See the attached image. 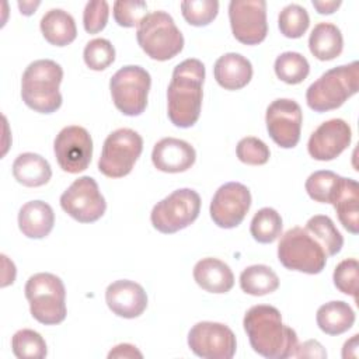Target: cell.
<instances>
[{"instance_id": "cell-1", "label": "cell", "mask_w": 359, "mask_h": 359, "mask_svg": "<svg viewBox=\"0 0 359 359\" xmlns=\"http://www.w3.org/2000/svg\"><path fill=\"white\" fill-rule=\"evenodd\" d=\"M251 348L266 359L294 358L299 339L296 331L283 324L280 311L269 304H257L247 310L243 320Z\"/></svg>"}, {"instance_id": "cell-2", "label": "cell", "mask_w": 359, "mask_h": 359, "mask_svg": "<svg viewBox=\"0 0 359 359\" xmlns=\"http://www.w3.org/2000/svg\"><path fill=\"white\" fill-rule=\"evenodd\" d=\"M205 66L199 59L189 57L178 63L167 90V114L178 128H191L201 115L203 97Z\"/></svg>"}, {"instance_id": "cell-3", "label": "cell", "mask_w": 359, "mask_h": 359, "mask_svg": "<svg viewBox=\"0 0 359 359\" xmlns=\"http://www.w3.org/2000/svg\"><path fill=\"white\" fill-rule=\"evenodd\" d=\"M63 69L50 59L31 62L22 73L21 98L27 107L41 114H52L62 105L59 86Z\"/></svg>"}, {"instance_id": "cell-4", "label": "cell", "mask_w": 359, "mask_h": 359, "mask_svg": "<svg viewBox=\"0 0 359 359\" xmlns=\"http://www.w3.org/2000/svg\"><path fill=\"white\" fill-rule=\"evenodd\" d=\"M359 88V62L341 65L323 73L306 91V102L316 112L339 108Z\"/></svg>"}, {"instance_id": "cell-5", "label": "cell", "mask_w": 359, "mask_h": 359, "mask_svg": "<svg viewBox=\"0 0 359 359\" xmlns=\"http://www.w3.org/2000/svg\"><path fill=\"white\" fill-rule=\"evenodd\" d=\"M136 39L143 52L154 60H170L184 48V36L174 18L163 11L154 10L139 22Z\"/></svg>"}, {"instance_id": "cell-6", "label": "cell", "mask_w": 359, "mask_h": 359, "mask_svg": "<svg viewBox=\"0 0 359 359\" xmlns=\"http://www.w3.org/2000/svg\"><path fill=\"white\" fill-rule=\"evenodd\" d=\"M25 297L29 303L31 316L41 324L56 325L65 321L66 289L62 279L49 272H39L28 278Z\"/></svg>"}, {"instance_id": "cell-7", "label": "cell", "mask_w": 359, "mask_h": 359, "mask_svg": "<svg viewBox=\"0 0 359 359\" xmlns=\"http://www.w3.org/2000/svg\"><path fill=\"white\" fill-rule=\"evenodd\" d=\"M327 257L321 244L299 226L289 229L278 244V259L290 271L309 275L320 273L325 268Z\"/></svg>"}, {"instance_id": "cell-8", "label": "cell", "mask_w": 359, "mask_h": 359, "mask_svg": "<svg viewBox=\"0 0 359 359\" xmlns=\"http://www.w3.org/2000/svg\"><path fill=\"white\" fill-rule=\"evenodd\" d=\"M199 212V194L191 188H181L153 206L150 220L160 233L172 234L192 224L198 219Z\"/></svg>"}, {"instance_id": "cell-9", "label": "cell", "mask_w": 359, "mask_h": 359, "mask_svg": "<svg viewBox=\"0 0 359 359\" xmlns=\"http://www.w3.org/2000/svg\"><path fill=\"white\" fill-rule=\"evenodd\" d=\"M143 150L142 136L129 128L111 132L102 144L98 170L105 177L121 178L128 175Z\"/></svg>"}, {"instance_id": "cell-10", "label": "cell", "mask_w": 359, "mask_h": 359, "mask_svg": "<svg viewBox=\"0 0 359 359\" xmlns=\"http://www.w3.org/2000/svg\"><path fill=\"white\" fill-rule=\"evenodd\" d=\"M150 86L151 77L146 69L136 65L121 67L109 80L114 105L123 115H140L147 107Z\"/></svg>"}, {"instance_id": "cell-11", "label": "cell", "mask_w": 359, "mask_h": 359, "mask_svg": "<svg viewBox=\"0 0 359 359\" xmlns=\"http://www.w3.org/2000/svg\"><path fill=\"white\" fill-rule=\"evenodd\" d=\"M60 206L74 220L93 223L104 216L107 202L100 192L97 181L84 175L74 180L60 195Z\"/></svg>"}, {"instance_id": "cell-12", "label": "cell", "mask_w": 359, "mask_h": 359, "mask_svg": "<svg viewBox=\"0 0 359 359\" xmlns=\"http://www.w3.org/2000/svg\"><path fill=\"white\" fill-rule=\"evenodd\" d=\"M188 346L203 359H231L237 349L234 332L222 323L199 321L188 332Z\"/></svg>"}, {"instance_id": "cell-13", "label": "cell", "mask_w": 359, "mask_h": 359, "mask_svg": "<svg viewBox=\"0 0 359 359\" xmlns=\"http://www.w3.org/2000/svg\"><path fill=\"white\" fill-rule=\"evenodd\" d=\"M229 20L234 38L244 45H257L266 38L265 0H231Z\"/></svg>"}, {"instance_id": "cell-14", "label": "cell", "mask_w": 359, "mask_h": 359, "mask_svg": "<svg viewBox=\"0 0 359 359\" xmlns=\"http://www.w3.org/2000/svg\"><path fill=\"white\" fill-rule=\"evenodd\" d=\"M53 151L63 171L79 174L88 167L93 157L91 135L83 126H66L56 135Z\"/></svg>"}, {"instance_id": "cell-15", "label": "cell", "mask_w": 359, "mask_h": 359, "mask_svg": "<svg viewBox=\"0 0 359 359\" xmlns=\"http://www.w3.org/2000/svg\"><path fill=\"white\" fill-rule=\"evenodd\" d=\"M302 122V108L294 100L278 98L266 108V130L279 147L293 149L299 143Z\"/></svg>"}, {"instance_id": "cell-16", "label": "cell", "mask_w": 359, "mask_h": 359, "mask_svg": "<svg viewBox=\"0 0 359 359\" xmlns=\"http://www.w3.org/2000/svg\"><path fill=\"white\" fill-rule=\"evenodd\" d=\"M251 206L250 189L241 182H226L217 188L210 202V217L222 229H234Z\"/></svg>"}, {"instance_id": "cell-17", "label": "cell", "mask_w": 359, "mask_h": 359, "mask_svg": "<svg viewBox=\"0 0 359 359\" xmlns=\"http://www.w3.org/2000/svg\"><path fill=\"white\" fill-rule=\"evenodd\" d=\"M351 139V126L344 119H328L310 135L307 150L314 160L330 161L348 149Z\"/></svg>"}, {"instance_id": "cell-18", "label": "cell", "mask_w": 359, "mask_h": 359, "mask_svg": "<svg viewBox=\"0 0 359 359\" xmlns=\"http://www.w3.org/2000/svg\"><path fill=\"white\" fill-rule=\"evenodd\" d=\"M105 302L115 316L136 318L143 314L147 307V294L142 285L133 280L119 279L108 285Z\"/></svg>"}, {"instance_id": "cell-19", "label": "cell", "mask_w": 359, "mask_h": 359, "mask_svg": "<svg viewBox=\"0 0 359 359\" xmlns=\"http://www.w3.org/2000/svg\"><path fill=\"white\" fill-rule=\"evenodd\" d=\"M195 160V149L188 142L177 137H164L158 140L151 151L154 167L163 172H184L194 165Z\"/></svg>"}, {"instance_id": "cell-20", "label": "cell", "mask_w": 359, "mask_h": 359, "mask_svg": "<svg viewBox=\"0 0 359 359\" xmlns=\"http://www.w3.org/2000/svg\"><path fill=\"white\" fill-rule=\"evenodd\" d=\"M213 76L224 90H240L251 81L252 65L243 55L229 52L215 62Z\"/></svg>"}, {"instance_id": "cell-21", "label": "cell", "mask_w": 359, "mask_h": 359, "mask_svg": "<svg viewBox=\"0 0 359 359\" xmlns=\"http://www.w3.org/2000/svg\"><path fill=\"white\" fill-rule=\"evenodd\" d=\"M194 279L203 290L210 293H227L234 286V275L230 266L217 258H202L194 266Z\"/></svg>"}, {"instance_id": "cell-22", "label": "cell", "mask_w": 359, "mask_h": 359, "mask_svg": "<svg viewBox=\"0 0 359 359\" xmlns=\"http://www.w3.org/2000/svg\"><path fill=\"white\" fill-rule=\"evenodd\" d=\"M55 224V213L49 203L43 201H29L18 212L20 231L28 238L46 237Z\"/></svg>"}, {"instance_id": "cell-23", "label": "cell", "mask_w": 359, "mask_h": 359, "mask_svg": "<svg viewBox=\"0 0 359 359\" xmlns=\"http://www.w3.org/2000/svg\"><path fill=\"white\" fill-rule=\"evenodd\" d=\"M359 185L352 178L342 177L339 188L331 202L344 229L352 234L359 231Z\"/></svg>"}, {"instance_id": "cell-24", "label": "cell", "mask_w": 359, "mask_h": 359, "mask_svg": "<svg viewBox=\"0 0 359 359\" xmlns=\"http://www.w3.org/2000/svg\"><path fill=\"white\" fill-rule=\"evenodd\" d=\"M41 32L43 38L55 46H66L77 36V28L72 14L62 8H50L41 18Z\"/></svg>"}, {"instance_id": "cell-25", "label": "cell", "mask_w": 359, "mask_h": 359, "mask_svg": "<svg viewBox=\"0 0 359 359\" xmlns=\"http://www.w3.org/2000/svg\"><path fill=\"white\" fill-rule=\"evenodd\" d=\"M13 175L24 187L36 188L49 182L52 168L46 158L36 153H22L13 163Z\"/></svg>"}, {"instance_id": "cell-26", "label": "cell", "mask_w": 359, "mask_h": 359, "mask_svg": "<svg viewBox=\"0 0 359 359\" xmlns=\"http://www.w3.org/2000/svg\"><path fill=\"white\" fill-rule=\"evenodd\" d=\"M309 49L318 60H332L344 49L341 29L331 22H318L309 36Z\"/></svg>"}, {"instance_id": "cell-27", "label": "cell", "mask_w": 359, "mask_h": 359, "mask_svg": "<svg viewBox=\"0 0 359 359\" xmlns=\"http://www.w3.org/2000/svg\"><path fill=\"white\" fill-rule=\"evenodd\" d=\"M318 328L328 335L346 332L355 323V311L342 300H332L318 307L316 314Z\"/></svg>"}, {"instance_id": "cell-28", "label": "cell", "mask_w": 359, "mask_h": 359, "mask_svg": "<svg viewBox=\"0 0 359 359\" xmlns=\"http://www.w3.org/2000/svg\"><path fill=\"white\" fill-rule=\"evenodd\" d=\"M240 287L247 294L265 296L279 287V278L268 265L257 264L240 273Z\"/></svg>"}, {"instance_id": "cell-29", "label": "cell", "mask_w": 359, "mask_h": 359, "mask_svg": "<svg viewBox=\"0 0 359 359\" xmlns=\"http://www.w3.org/2000/svg\"><path fill=\"white\" fill-rule=\"evenodd\" d=\"M304 229L321 244L327 255L332 257L341 251L344 237L335 227L331 217L325 215H314L307 220Z\"/></svg>"}, {"instance_id": "cell-30", "label": "cell", "mask_w": 359, "mask_h": 359, "mask_svg": "<svg viewBox=\"0 0 359 359\" xmlns=\"http://www.w3.org/2000/svg\"><path fill=\"white\" fill-rule=\"evenodd\" d=\"M282 217L273 208L259 209L250 224L252 238L261 244H271L282 234Z\"/></svg>"}, {"instance_id": "cell-31", "label": "cell", "mask_w": 359, "mask_h": 359, "mask_svg": "<svg viewBox=\"0 0 359 359\" xmlns=\"http://www.w3.org/2000/svg\"><path fill=\"white\" fill-rule=\"evenodd\" d=\"M342 177L330 170H318L309 175L304 188L309 196L320 203H331Z\"/></svg>"}, {"instance_id": "cell-32", "label": "cell", "mask_w": 359, "mask_h": 359, "mask_svg": "<svg viewBox=\"0 0 359 359\" xmlns=\"http://www.w3.org/2000/svg\"><path fill=\"white\" fill-rule=\"evenodd\" d=\"M275 74L286 84H299L310 73L307 59L299 52H283L275 59Z\"/></svg>"}, {"instance_id": "cell-33", "label": "cell", "mask_w": 359, "mask_h": 359, "mask_svg": "<svg viewBox=\"0 0 359 359\" xmlns=\"http://www.w3.org/2000/svg\"><path fill=\"white\" fill-rule=\"evenodd\" d=\"M13 353L18 359H42L48 353L46 342L42 335L34 330H18L11 338Z\"/></svg>"}, {"instance_id": "cell-34", "label": "cell", "mask_w": 359, "mask_h": 359, "mask_svg": "<svg viewBox=\"0 0 359 359\" xmlns=\"http://www.w3.org/2000/svg\"><path fill=\"white\" fill-rule=\"evenodd\" d=\"M310 25V17L304 7L300 4H287L282 8L278 17V27L283 36L286 38H300L307 31Z\"/></svg>"}, {"instance_id": "cell-35", "label": "cell", "mask_w": 359, "mask_h": 359, "mask_svg": "<svg viewBox=\"0 0 359 359\" xmlns=\"http://www.w3.org/2000/svg\"><path fill=\"white\" fill-rule=\"evenodd\" d=\"M181 13L185 21L194 27L210 24L219 13L217 0H185L181 1Z\"/></svg>"}, {"instance_id": "cell-36", "label": "cell", "mask_w": 359, "mask_h": 359, "mask_svg": "<svg viewBox=\"0 0 359 359\" xmlns=\"http://www.w3.org/2000/svg\"><path fill=\"white\" fill-rule=\"evenodd\" d=\"M83 57L91 70L101 72L114 63L115 48L105 38H94L84 46Z\"/></svg>"}, {"instance_id": "cell-37", "label": "cell", "mask_w": 359, "mask_h": 359, "mask_svg": "<svg viewBox=\"0 0 359 359\" xmlns=\"http://www.w3.org/2000/svg\"><path fill=\"white\" fill-rule=\"evenodd\" d=\"M332 280L339 292L352 296L355 302H358L359 264L356 258H348L341 261L334 269Z\"/></svg>"}, {"instance_id": "cell-38", "label": "cell", "mask_w": 359, "mask_h": 359, "mask_svg": "<svg viewBox=\"0 0 359 359\" xmlns=\"http://www.w3.org/2000/svg\"><path fill=\"white\" fill-rule=\"evenodd\" d=\"M236 154L238 160L250 165H262L269 160V147L258 137L247 136L243 137L236 147Z\"/></svg>"}, {"instance_id": "cell-39", "label": "cell", "mask_w": 359, "mask_h": 359, "mask_svg": "<svg viewBox=\"0 0 359 359\" xmlns=\"http://www.w3.org/2000/svg\"><path fill=\"white\" fill-rule=\"evenodd\" d=\"M147 4L146 1L135 0V1H125L118 0L114 3V18L118 25L121 27H137L139 22L147 15L146 13Z\"/></svg>"}, {"instance_id": "cell-40", "label": "cell", "mask_w": 359, "mask_h": 359, "mask_svg": "<svg viewBox=\"0 0 359 359\" xmlns=\"http://www.w3.org/2000/svg\"><path fill=\"white\" fill-rule=\"evenodd\" d=\"M109 6L105 0L88 1L83 11V25L88 34L102 31L108 22Z\"/></svg>"}, {"instance_id": "cell-41", "label": "cell", "mask_w": 359, "mask_h": 359, "mask_svg": "<svg viewBox=\"0 0 359 359\" xmlns=\"http://www.w3.org/2000/svg\"><path fill=\"white\" fill-rule=\"evenodd\" d=\"M294 358H320V359H324V358H327V352L318 341L309 339V341L303 342L302 345L299 344V348H297V352H296Z\"/></svg>"}, {"instance_id": "cell-42", "label": "cell", "mask_w": 359, "mask_h": 359, "mask_svg": "<svg viewBox=\"0 0 359 359\" xmlns=\"http://www.w3.org/2000/svg\"><path fill=\"white\" fill-rule=\"evenodd\" d=\"M108 358L109 359H112V358L114 359L115 358H118V359H121V358H143V355L136 346H133L130 344H119L109 351Z\"/></svg>"}, {"instance_id": "cell-43", "label": "cell", "mask_w": 359, "mask_h": 359, "mask_svg": "<svg viewBox=\"0 0 359 359\" xmlns=\"http://www.w3.org/2000/svg\"><path fill=\"white\" fill-rule=\"evenodd\" d=\"M313 6L318 14H332L341 6V1L339 0H330V1L313 0Z\"/></svg>"}, {"instance_id": "cell-44", "label": "cell", "mask_w": 359, "mask_h": 359, "mask_svg": "<svg viewBox=\"0 0 359 359\" xmlns=\"http://www.w3.org/2000/svg\"><path fill=\"white\" fill-rule=\"evenodd\" d=\"M39 6V1H18V8L21 11V14L24 15H31L35 8Z\"/></svg>"}]
</instances>
